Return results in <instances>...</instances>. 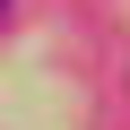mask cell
<instances>
[{
  "label": "cell",
  "mask_w": 130,
  "mask_h": 130,
  "mask_svg": "<svg viewBox=\"0 0 130 130\" xmlns=\"http://www.w3.org/2000/svg\"><path fill=\"white\" fill-rule=\"evenodd\" d=\"M0 9H9V0H0Z\"/></svg>",
  "instance_id": "obj_1"
}]
</instances>
